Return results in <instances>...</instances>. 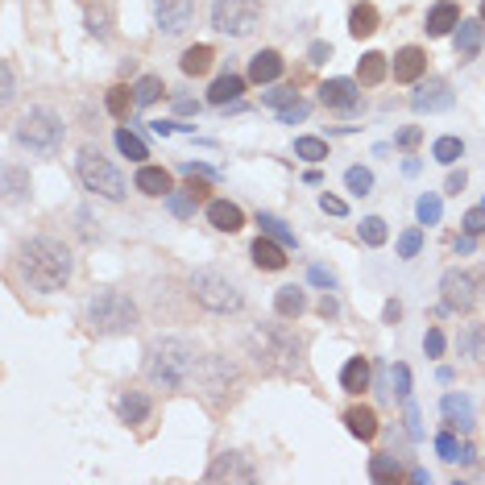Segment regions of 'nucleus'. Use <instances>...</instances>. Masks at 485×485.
Masks as SVG:
<instances>
[{"mask_svg": "<svg viewBox=\"0 0 485 485\" xmlns=\"http://www.w3.org/2000/svg\"><path fill=\"white\" fill-rule=\"evenodd\" d=\"M162 38H183L195 22V0H154Z\"/></svg>", "mask_w": 485, "mask_h": 485, "instance_id": "nucleus-11", "label": "nucleus"}, {"mask_svg": "<svg viewBox=\"0 0 485 485\" xmlns=\"http://www.w3.org/2000/svg\"><path fill=\"white\" fill-rule=\"evenodd\" d=\"M440 299H444V312L469 315L477 303L485 299V266H477V269H448V274L440 278Z\"/></svg>", "mask_w": 485, "mask_h": 485, "instance_id": "nucleus-9", "label": "nucleus"}, {"mask_svg": "<svg viewBox=\"0 0 485 485\" xmlns=\"http://www.w3.org/2000/svg\"><path fill=\"white\" fill-rule=\"evenodd\" d=\"M419 220L423 225H436V220H440V199H436V195H423L419 199Z\"/></svg>", "mask_w": 485, "mask_h": 485, "instance_id": "nucleus-46", "label": "nucleus"}, {"mask_svg": "<svg viewBox=\"0 0 485 485\" xmlns=\"http://www.w3.org/2000/svg\"><path fill=\"white\" fill-rule=\"evenodd\" d=\"M303 117H307V104H303V100H291L287 108H278V120H282V125H295V120H303Z\"/></svg>", "mask_w": 485, "mask_h": 485, "instance_id": "nucleus-47", "label": "nucleus"}, {"mask_svg": "<svg viewBox=\"0 0 485 485\" xmlns=\"http://www.w3.org/2000/svg\"><path fill=\"white\" fill-rule=\"evenodd\" d=\"M456 25H461V9H456L453 0H436L428 9L423 30H428V38H448V33H456Z\"/></svg>", "mask_w": 485, "mask_h": 485, "instance_id": "nucleus-17", "label": "nucleus"}, {"mask_svg": "<svg viewBox=\"0 0 485 485\" xmlns=\"http://www.w3.org/2000/svg\"><path fill=\"white\" fill-rule=\"evenodd\" d=\"M253 366L269 377H307V340L282 323H258L245 336Z\"/></svg>", "mask_w": 485, "mask_h": 485, "instance_id": "nucleus-2", "label": "nucleus"}, {"mask_svg": "<svg viewBox=\"0 0 485 485\" xmlns=\"http://www.w3.org/2000/svg\"><path fill=\"white\" fill-rule=\"evenodd\" d=\"M456 453H461V444H456L453 436L444 431V436H440V456H444V461H456Z\"/></svg>", "mask_w": 485, "mask_h": 485, "instance_id": "nucleus-54", "label": "nucleus"}, {"mask_svg": "<svg viewBox=\"0 0 485 485\" xmlns=\"http://www.w3.org/2000/svg\"><path fill=\"white\" fill-rule=\"evenodd\" d=\"M258 225H261V233H266V237L282 241V245H287V249L295 245V233H287V228H282V220H278V216H269V212H258Z\"/></svg>", "mask_w": 485, "mask_h": 485, "instance_id": "nucleus-41", "label": "nucleus"}, {"mask_svg": "<svg viewBox=\"0 0 485 485\" xmlns=\"http://www.w3.org/2000/svg\"><path fill=\"white\" fill-rule=\"evenodd\" d=\"M0 84H4L0 100H4V104H13V100H17V79H13V66L9 63H0Z\"/></svg>", "mask_w": 485, "mask_h": 485, "instance_id": "nucleus-45", "label": "nucleus"}, {"mask_svg": "<svg viewBox=\"0 0 485 485\" xmlns=\"http://www.w3.org/2000/svg\"><path fill=\"white\" fill-rule=\"evenodd\" d=\"M295 154H299L303 162H323L328 158V141L323 137H299L295 141Z\"/></svg>", "mask_w": 485, "mask_h": 485, "instance_id": "nucleus-40", "label": "nucleus"}, {"mask_svg": "<svg viewBox=\"0 0 485 485\" xmlns=\"http://www.w3.org/2000/svg\"><path fill=\"white\" fill-rule=\"evenodd\" d=\"M253 477H258V469H253L241 453H220L207 464L204 481H253Z\"/></svg>", "mask_w": 485, "mask_h": 485, "instance_id": "nucleus-13", "label": "nucleus"}, {"mask_svg": "<svg viewBox=\"0 0 485 485\" xmlns=\"http://www.w3.org/2000/svg\"><path fill=\"white\" fill-rule=\"evenodd\" d=\"M204 216L216 233H241V228H245V212H241L233 199H207Z\"/></svg>", "mask_w": 485, "mask_h": 485, "instance_id": "nucleus-16", "label": "nucleus"}, {"mask_svg": "<svg viewBox=\"0 0 485 485\" xmlns=\"http://www.w3.org/2000/svg\"><path fill=\"white\" fill-rule=\"evenodd\" d=\"M357 233H361V241H366L369 249L386 245V237H390V228H386V220H382V216H366V220H361V228H357Z\"/></svg>", "mask_w": 485, "mask_h": 485, "instance_id": "nucleus-38", "label": "nucleus"}, {"mask_svg": "<svg viewBox=\"0 0 485 485\" xmlns=\"http://www.w3.org/2000/svg\"><path fill=\"white\" fill-rule=\"evenodd\" d=\"M423 249V228H407L399 237V258H415Z\"/></svg>", "mask_w": 485, "mask_h": 485, "instance_id": "nucleus-43", "label": "nucleus"}, {"mask_svg": "<svg viewBox=\"0 0 485 485\" xmlns=\"http://www.w3.org/2000/svg\"><path fill=\"white\" fill-rule=\"evenodd\" d=\"M345 428L348 436H357V440H374L377 436V410L374 407H348L345 410Z\"/></svg>", "mask_w": 485, "mask_h": 485, "instance_id": "nucleus-28", "label": "nucleus"}, {"mask_svg": "<svg viewBox=\"0 0 485 485\" xmlns=\"http://www.w3.org/2000/svg\"><path fill=\"white\" fill-rule=\"evenodd\" d=\"M84 25H87V33H92L96 42H108V38H112V9H108V4H87Z\"/></svg>", "mask_w": 485, "mask_h": 485, "instance_id": "nucleus-33", "label": "nucleus"}, {"mask_svg": "<svg viewBox=\"0 0 485 485\" xmlns=\"http://www.w3.org/2000/svg\"><path fill=\"white\" fill-rule=\"evenodd\" d=\"M386 75H390L386 54H377V50L361 54V63H357V84H361V87H377Z\"/></svg>", "mask_w": 485, "mask_h": 485, "instance_id": "nucleus-29", "label": "nucleus"}, {"mask_svg": "<svg viewBox=\"0 0 485 485\" xmlns=\"http://www.w3.org/2000/svg\"><path fill=\"white\" fill-rule=\"evenodd\" d=\"M212 63H216V50L212 46H187L183 54H179V71H183V75H207V71H212Z\"/></svg>", "mask_w": 485, "mask_h": 485, "instance_id": "nucleus-27", "label": "nucleus"}, {"mask_svg": "<svg viewBox=\"0 0 485 485\" xmlns=\"http://www.w3.org/2000/svg\"><path fill=\"white\" fill-rule=\"evenodd\" d=\"M453 46H456V58H477L481 46H485V22L481 17H477V22H464L461 17V25H456V33H453Z\"/></svg>", "mask_w": 485, "mask_h": 485, "instance_id": "nucleus-18", "label": "nucleus"}, {"mask_svg": "<svg viewBox=\"0 0 485 485\" xmlns=\"http://www.w3.org/2000/svg\"><path fill=\"white\" fill-rule=\"evenodd\" d=\"M419 137H423L419 125H407V129L399 133V146H402V150H415V146H419Z\"/></svg>", "mask_w": 485, "mask_h": 485, "instance_id": "nucleus-52", "label": "nucleus"}, {"mask_svg": "<svg viewBox=\"0 0 485 485\" xmlns=\"http://www.w3.org/2000/svg\"><path fill=\"white\" fill-rule=\"evenodd\" d=\"M423 75H428V50L423 46H402L394 54V79L399 84H419Z\"/></svg>", "mask_w": 485, "mask_h": 485, "instance_id": "nucleus-15", "label": "nucleus"}, {"mask_svg": "<svg viewBox=\"0 0 485 485\" xmlns=\"http://www.w3.org/2000/svg\"><path fill=\"white\" fill-rule=\"evenodd\" d=\"M117 415H120V423H129V428H137V423L150 419V399H146V390H120L117 394Z\"/></svg>", "mask_w": 485, "mask_h": 485, "instance_id": "nucleus-21", "label": "nucleus"}, {"mask_svg": "<svg viewBox=\"0 0 485 485\" xmlns=\"http://www.w3.org/2000/svg\"><path fill=\"white\" fill-rule=\"evenodd\" d=\"M17 274L30 291H66V282L75 274V253L58 237H25L17 245Z\"/></svg>", "mask_w": 485, "mask_h": 485, "instance_id": "nucleus-1", "label": "nucleus"}, {"mask_svg": "<svg viewBox=\"0 0 485 485\" xmlns=\"http://www.w3.org/2000/svg\"><path fill=\"white\" fill-rule=\"evenodd\" d=\"M399 315H402V303H399V299H390V303H386V320H390V323H399Z\"/></svg>", "mask_w": 485, "mask_h": 485, "instance_id": "nucleus-60", "label": "nucleus"}, {"mask_svg": "<svg viewBox=\"0 0 485 485\" xmlns=\"http://www.w3.org/2000/svg\"><path fill=\"white\" fill-rule=\"evenodd\" d=\"M323 58H332V46L315 42V46H312V63H323Z\"/></svg>", "mask_w": 485, "mask_h": 485, "instance_id": "nucleus-58", "label": "nucleus"}, {"mask_svg": "<svg viewBox=\"0 0 485 485\" xmlns=\"http://www.w3.org/2000/svg\"><path fill=\"white\" fill-rule=\"evenodd\" d=\"M282 54L278 50H258L249 58V84H274L282 75Z\"/></svg>", "mask_w": 485, "mask_h": 485, "instance_id": "nucleus-24", "label": "nucleus"}, {"mask_svg": "<svg viewBox=\"0 0 485 485\" xmlns=\"http://www.w3.org/2000/svg\"><path fill=\"white\" fill-rule=\"evenodd\" d=\"M291 100H299L295 96V87H274V92H266V104H278V108H287Z\"/></svg>", "mask_w": 485, "mask_h": 485, "instance_id": "nucleus-50", "label": "nucleus"}, {"mask_svg": "<svg viewBox=\"0 0 485 485\" xmlns=\"http://www.w3.org/2000/svg\"><path fill=\"white\" fill-rule=\"evenodd\" d=\"M133 187H137L141 195H150V199H166V195L174 191V174L166 171V166H137Z\"/></svg>", "mask_w": 485, "mask_h": 485, "instance_id": "nucleus-14", "label": "nucleus"}, {"mask_svg": "<svg viewBox=\"0 0 485 485\" xmlns=\"http://www.w3.org/2000/svg\"><path fill=\"white\" fill-rule=\"evenodd\" d=\"M394 386H399V390H394L399 399H407V394H410V369L407 366H394Z\"/></svg>", "mask_w": 485, "mask_h": 485, "instance_id": "nucleus-51", "label": "nucleus"}, {"mask_svg": "<svg viewBox=\"0 0 485 485\" xmlns=\"http://www.w3.org/2000/svg\"><path fill=\"white\" fill-rule=\"evenodd\" d=\"M204 357L195 353V345L187 336H158L150 348H146V382L158 390H191L195 377H199Z\"/></svg>", "mask_w": 485, "mask_h": 485, "instance_id": "nucleus-3", "label": "nucleus"}, {"mask_svg": "<svg viewBox=\"0 0 485 485\" xmlns=\"http://www.w3.org/2000/svg\"><path fill=\"white\" fill-rule=\"evenodd\" d=\"M369 477L382 481V485L402 481V461L394 453H374V456H369Z\"/></svg>", "mask_w": 485, "mask_h": 485, "instance_id": "nucleus-31", "label": "nucleus"}, {"mask_svg": "<svg viewBox=\"0 0 485 485\" xmlns=\"http://www.w3.org/2000/svg\"><path fill=\"white\" fill-rule=\"evenodd\" d=\"M166 204H171L174 216H191V204H195V199H191L187 191H171V195H166Z\"/></svg>", "mask_w": 485, "mask_h": 485, "instance_id": "nucleus-48", "label": "nucleus"}, {"mask_svg": "<svg viewBox=\"0 0 485 485\" xmlns=\"http://www.w3.org/2000/svg\"><path fill=\"white\" fill-rule=\"evenodd\" d=\"M183 191H187V195H191L195 204H199V199H207V191H212V187H207V183H204V179H191V183H187V187H183Z\"/></svg>", "mask_w": 485, "mask_h": 485, "instance_id": "nucleus-55", "label": "nucleus"}, {"mask_svg": "<svg viewBox=\"0 0 485 485\" xmlns=\"http://www.w3.org/2000/svg\"><path fill=\"white\" fill-rule=\"evenodd\" d=\"M345 187L353 195H369V191H374V174H369L366 166H348V171H345Z\"/></svg>", "mask_w": 485, "mask_h": 485, "instance_id": "nucleus-42", "label": "nucleus"}, {"mask_svg": "<svg viewBox=\"0 0 485 485\" xmlns=\"http://www.w3.org/2000/svg\"><path fill=\"white\" fill-rule=\"evenodd\" d=\"M440 410H444V423H448L453 431H461V436L473 431V407H469V399H461V394H444Z\"/></svg>", "mask_w": 485, "mask_h": 485, "instance_id": "nucleus-22", "label": "nucleus"}, {"mask_svg": "<svg viewBox=\"0 0 485 485\" xmlns=\"http://www.w3.org/2000/svg\"><path fill=\"white\" fill-rule=\"evenodd\" d=\"M312 278L323 282V287H332V269H323V266H312Z\"/></svg>", "mask_w": 485, "mask_h": 485, "instance_id": "nucleus-59", "label": "nucleus"}, {"mask_svg": "<svg viewBox=\"0 0 485 485\" xmlns=\"http://www.w3.org/2000/svg\"><path fill=\"white\" fill-rule=\"evenodd\" d=\"M320 207H323V212H332V216H345L348 212V204H345V199H336V195H320Z\"/></svg>", "mask_w": 485, "mask_h": 485, "instance_id": "nucleus-53", "label": "nucleus"}, {"mask_svg": "<svg viewBox=\"0 0 485 485\" xmlns=\"http://www.w3.org/2000/svg\"><path fill=\"white\" fill-rule=\"evenodd\" d=\"M464 233H469V237H481L485 233V204L473 207V212H464Z\"/></svg>", "mask_w": 485, "mask_h": 485, "instance_id": "nucleus-44", "label": "nucleus"}, {"mask_svg": "<svg viewBox=\"0 0 485 485\" xmlns=\"http://www.w3.org/2000/svg\"><path fill=\"white\" fill-rule=\"evenodd\" d=\"M84 323H87V332H96V336H129L141 323V312H137V303H133V295L104 287V291H96L87 299Z\"/></svg>", "mask_w": 485, "mask_h": 485, "instance_id": "nucleus-5", "label": "nucleus"}, {"mask_svg": "<svg viewBox=\"0 0 485 485\" xmlns=\"http://www.w3.org/2000/svg\"><path fill=\"white\" fill-rule=\"evenodd\" d=\"M456 253H473V237L464 233V241H456Z\"/></svg>", "mask_w": 485, "mask_h": 485, "instance_id": "nucleus-62", "label": "nucleus"}, {"mask_svg": "<svg viewBox=\"0 0 485 485\" xmlns=\"http://www.w3.org/2000/svg\"><path fill=\"white\" fill-rule=\"evenodd\" d=\"M423 353H428V357H440L444 353V332H440V328H428V336H423Z\"/></svg>", "mask_w": 485, "mask_h": 485, "instance_id": "nucleus-49", "label": "nucleus"}, {"mask_svg": "<svg viewBox=\"0 0 485 485\" xmlns=\"http://www.w3.org/2000/svg\"><path fill=\"white\" fill-rule=\"evenodd\" d=\"M187 287H191V299L212 315H237L241 307H245L241 282L220 266H199L191 278H187Z\"/></svg>", "mask_w": 485, "mask_h": 485, "instance_id": "nucleus-6", "label": "nucleus"}, {"mask_svg": "<svg viewBox=\"0 0 485 485\" xmlns=\"http://www.w3.org/2000/svg\"><path fill=\"white\" fill-rule=\"evenodd\" d=\"M174 112H199V104L195 100H174Z\"/></svg>", "mask_w": 485, "mask_h": 485, "instance_id": "nucleus-61", "label": "nucleus"}, {"mask_svg": "<svg viewBox=\"0 0 485 485\" xmlns=\"http://www.w3.org/2000/svg\"><path fill=\"white\" fill-rule=\"evenodd\" d=\"M464 183H469V174H464V171H453V174H448V187H444V191H448V195H461Z\"/></svg>", "mask_w": 485, "mask_h": 485, "instance_id": "nucleus-56", "label": "nucleus"}, {"mask_svg": "<svg viewBox=\"0 0 485 485\" xmlns=\"http://www.w3.org/2000/svg\"><path fill=\"white\" fill-rule=\"evenodd\" d=\"M30 171H22V166H4V199L9 204H22V199H30Z\"/></svg>", "mask_w": 485, "mask_h": 485, "instance_id": "nucleus-34", "label": "nucleus"}, {"mask_svg": "<svg viewBox=\"0 0 485 485\" xmlns=\"http://www.w3.org/2000/svg\"><path fill=\"white\" fill-rule=\"evenodd\" d=\"M481 22H485V0H481Z\"/></svg>", "mask_w": 485, "mask_h": 485, "instance_id": "nucleus-63", "label": "nucleus"}, {"mask_svg": "<svg viewBox=\"0 0 485 485\" xmlns=\"http://www.w3.org/2000/svg\"><path fill=\"white\" fill-rule=\"evenodd\" d=\"M13 141L33 158H54L66 141V125L50 104H30L22 117L13 120Z\"/></svg>", "mask_w": 485, "mask_h": 485, "instance_id": "nucleus-4", "label": "nucleus"}, {"mask_svg": "<svg viewBox=\"0 0 485 485\" xmlns=\"http://www.w3.org/2000/svg\"><path fill=\"white\" fill-rule=\"evenodd\" d=\"M410 108L415 112H444L453 108V84L448 79H419L410 92Z\"/></svg>", "mask_w": 485, "mask_h": 485, "instance_id": "nucleus-12", "label": "nucleus"}, {"mask_svg": "<svg viewBox=\"0 0 485 485\" xmlns=\"http://www.w3.org/2000/svg\"><path fill=\"white\" fill-rule=\"evenodd\" d=\"M117 150L125 154V158H129V162L150 158V150H146V141H141L137 133H129V129H117Z\"/></svg>", "mask_w": 485, "mask_h": 485, "instance_id": "nucleus-39", "label": "nucleus"}, {"mask_svg": "<svg viewBox=\"0 0 485 485\" xmlns=\"http://www.w3.org/2000/svg\"><path fill=\"white\" fill-rule=\"evenodd\" d=\"M195 386H199V399L207 402V410H225L241 390V366L225 353H207Z\"/></svg>", "mask_w": 485, "mask_h": 485, "instance_id": "nucleus-7", "label": "nucleus"}, {"mask_svg": "<svg viewBox=\"0 0 485 485\" xmlns=\"http://www.w3.org/2000/svg\"><path fill=\"white\" fill-rule=\"evenodd\" d=\"M249 258H253V266L258 269H287V245L274 237H258L253 245H249Z\"/></svg>", "mask_w": 485, "mask_h": 485, "instance_id": "nucleus-20", "label": "nucleus"}, {"mask_svg": "<svg viewBox=\"0 0 485 485\" xmlns=\"http://www.w3.org/2000/svg\"><path fill=\"white\" fill-rule=\"evenodd\" d=\"M431 158L444 162V166H456V162L464 158V141L461 137H440L436 146H431Z\"/></svg>", "mask_w": 485, "mask_h": 485, "instance_id": "nucleus-37", "label": "nucleus"}, {"mask_svg": "<svg viewBox=\"0 0 485 485\" xmlns=\"http://www.w3.org/2000/svg\"><path fill=\"white\" fill-rule=\"evenodd\" d=\"M133 92H137V108H150L162 100V92H166V84H162L158 75H141L137 84H133Z\"/></svg>", "mask_w": 485, "mask_h": 485, "instance_id": "nucleus-36", "label": "nucleus"}, {"mask_svg": "<svg viewBox=\"0 0 485 485\" xmlns=\"http://www.w3.org/2000/svg\"><path fill=\"white\" fill-rule=\"evenodd\" d=\"M104 108H108V117L129 120V112L137 108V92L125 87V84H112V87H108V96H104Z\"/></svg>", "mask_w": 485, "mask_h": 485, "instance_id": "nucleus-30", "label": "nucleus"}, {"mask_svg": "<svg viewBox=\"0 0 485 485\" xmlns=\"http://www.w3.org/2000/svg\"><path fill=\"white\" fill-rule=\"evenodd\" d=\"M245 84L249 79L245 75H220V79H212V87H207V104H216V108H225V104H233V100H241V92H245Z\"/></svg>", "mask_w": 485, "mask_h": 485, "instance_id": "nucleus-26", "label": "nucleus"}, {"mask_svg": "<svg viewBox=\"0 0 485 485\" xmlns=\"http://www.w3.org/2000/svg\"><path fill=\"white\" fill-rule=\"evenodd\" d=\"M75 174L79 183L87 187L92 195H100V199H108V204H120L125 195H129V183H125V174L112 166V162L104 158V154L96 150V146H84L75 158Z\"/></svg>", "mask_w": 485, "mask_h": 485, "instance_id": "nucleus-8", "label": "nucleus"}, {"mask_svg": "<svg viewBox=\"0 0 485 485\" xmlns=\"http://www.w3.org/2000/svg\"><path fill=\"white\" fill-rule=\"evenodd\" d=\"M357 92H361V84H357V79H323V84H320L323 108H340V112L357 104Z\"/></svg>", "mask_w": 485, "mask_h": 485, "instance_id": "nucleus-19", "label": "nucleus"}, {"mask_svg": "<svg viewBox=\"0 0 485 485\" xmlns=\"http://www.w3.org/2000/svg\"><path fill=\"white\" fill-rule=\"evenodd\" d=\"M456 348H461V357H469V361H481L485 357V323H469L461 332V340H456Z\"/></svg>", "mask_w": 485, "mask_h": 485, "instance_id": "nucleus-35", "label": "nucleus"}, {"mask_svg": "<svg viewBox=\"0 0 485 485\" xmlns=\"http://www.w3.org/2000/svg\"><path fill=\"white\" fill-rule=\"evenodd\" d=\"M369 377H374L369 357H348L345 369H340V390L345 394H361V390H369Z\"/></svg>", "mask_w": 485, "mask_h": 485, "instance_id": "nucleus-25", "label": "nucleus"}, {"mask_svg": "<svg viewBox=\"0 0 485 485\" xmlns=\"http://www.w3.org/2000/svg\"><path fill=\"white\" fill-rule=\"evenodd\" d=\"M307 312V291H303V287H278V291H274V315H278V320H299V315Z\"/></svg>", "mask_w": 485, "mask_h": 485, "instance_id": "nucleus-23", "label": "nucleus"}, {"mask_svg": "<svg viewBox=\"0 0 485 485\" xmlns=\"http://www.w3.org/2000/svg\"><path fill=\"white\" fill-rule=\"evenodd\" d=\"M336 312H340V303H336L332 295H323V299H320V315H323V320H332Z\"/></svg>", "mask_w": 485, "mask_h": 485, "instance_id": "nucleus-57", "label": "nucleus"}, {"mask_svg": "<svg viewBox=\"0 0 485 485\" xmlns=\"http://www.w3.org/2000/svg\"><path fill=\"white\" fill-rule=\"evenodd\" d=\"M377 22H382V17H377L374 4H353V13H348V33H353L357 42H361V38H374Z\"/></svg>", "mask_w": 485, "mask_h": 485, "instance_id": "nucleus-32", "label": "nucleus"}, {"mask_svg": "<svg viewBox=\"0 0 485 485\" xmlns=\"http://www.w3.org/2000/svg\"><path fill=\"white\" fill-rule=\"evenodd\" d=\"M261 25V0H212V30L249 38Z\"/></svg>", "mask_w": 485, "mask_h": 485, "instance_id": "nucleus-10", "label": "nucleus"}]
</instances>
